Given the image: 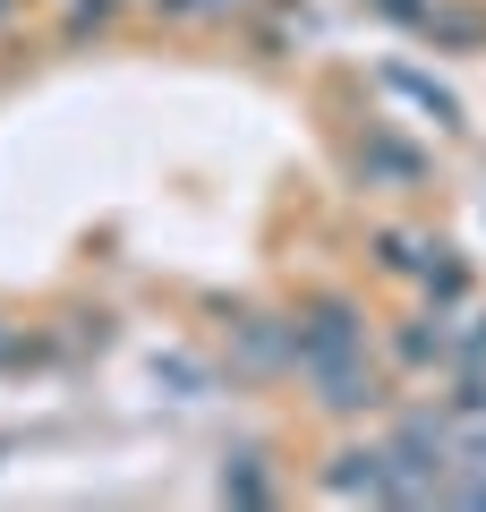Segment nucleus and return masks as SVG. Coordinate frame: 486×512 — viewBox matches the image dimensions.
<instances>
[{"instance_id":"nucleus-1","label":"nucleus","mask_w":486,"mask_h":512,"mask_svg":"<svg viewBox=\"0 0 486 512\" xmlns=\"http://www.w3.org/2000/svg\"><path fill=\"white\" fill-rule=\"evenodd\" d=\"M350 359H367V325L350 299H316V308L290 316V367L324 376V367H350Z\"/></svg>"},{"instance_id":"nucleus-2","label":"nucleus","mask_w":486,"mask_h":512,"mask_svg":"<svg viewBox=\"0 0 486 512\" xmlns=\"http://www.w3.org/2000/svg\"><path fill=\"white\" fill-rule=\"evenodd\" d=\"M359 171H367V188H418L427 180V154L401 146L393 128H367L359 137Z\"/></svg>"},{"instance_id":"nucleus-3","label":"nucleus","mask_w":486,"mask_h":512,"mask_svg":"<svg viewBox=\"0 0 486 512\" xmlns=\"http://www.w3.org/2000/svg\"><path fill=\"white\" fill-rule=\"evenodd\" d=\"M231 342L239 359L265 376V367H290V325H273V316H231Z\"/></svg>"},{"instance_id":"nucleus-4","label":"nucleus","mask_w":486,"mask_h":512,"mask_svg":"<svg viewBox=\"0 0 486 512\" xmlns=\"http://www.w3.org/2000/svg\"><path fill=\"white\" fill-rule=\"evenodd\" d=\"M307 384H316V402H324V410H367V402H376V367H367V359L324 367V376H307Z\"/></svg>"},{"instance_id":"nucleus-5","label":"nucleus","mask_w":486,"mask_h":512,"mask_svg":"<svg viewBox=\"0 0 486 512\" xmlns=\"http://www.w3.org/2000/svg\"><path fill=\"white\" fill-rule=\"evenodd\" d=\"M333 495H384L393 504V461L384 453H342L333 461Z\"/></svg>"},{"instance_id":"nucleus-6","label":"nucleus","mask_w":486,"mask_h":512,"mask_svg":"<svg viewBox=\"0 0 486 512\" xmlns=\"http://www.w3.org/2000/svg\"><path fill=\"white\" fill-rule=\"evenodd\" d=\"M384 86H393V94H410V103L427 111L435 128H461V103H452V94L435 86V77H418V69H401V60H393V69H384Z\"/></svg>"},{"instance_id":"nucleus-7","label":"nucleus","mask_w":486,"mask_h":512,"mask_svg":"<svg viewBox=\"0 0 486 512\" xmlns=\"http://www.w3.org/2000/svg\"><path fill=\"white\" fill-rule=\"evenodd\" d=\"M222 495H239V504H265L273 495V478L256 470V453H239V470H222Z\"/></svg>"},{"instance_id":"nucleus-8","label":"nucleus","mask_w":486,"mask_h":512,"mask_svg":"<svg viewBox=\"0 0 486 512\" xmlns=\"http://www.w3.org/2000/svg\"><path fill=\"white\" fill-rule=\"evenodd\" d=\"M171 18H205V9H222V0H162Z\"/></svg>"}]
</instances>
